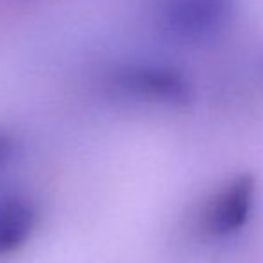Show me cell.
<instances>
[{
	"label": "cell",
	"mask_w": 263,
	"mask_h": 263,
	"mask_svg": "<svg viewBox=\"0 0 263 263\" xmlns=\"http://www.w3.org/2000/svg\"><path fill=\"white\" fill-rule=\"evenodd\" d=\"M236 0H158L156 16L165 34L177 42L204 43L231 25Z\"/></svg>",
	"instance_id": "obj_1"
},
{
	"label": "cell",
	"mask_w": 263,
	"mask_h": 263,
	"mask_svg": "<svg viewBox=\"0 0 263 263\" xmlns=\"http://www.w3.org/2000/svg\"><path fill=\"white\" fill-rule=\"evenodd\" d=\"M115 86L129 97L163 106H188L194 90L181 70L158 63H131L113 76Z\"/></svg>",
	"instance_id": "obj_2"
},
{
	"label": "cell",
	"mask_w": 263,
	"mask_h": 263,
	"mask_svg": "<svg viewBox=\"0 0 263 263\" xmlns=\"http://www.w3.org/2000/svg\"><path fill=\"white\" fill-rule=\"evenodd\" d=\"M254 183L253 176H240L226 186L213 199L204 215V229L211 236H226L238 231L247 222L254 201Z\"/></svg>",
	"instance_id": "obj_3"
},
{
	"label": "cell",
	"mask_w": 263,
	"mask_h": 263,
	"mask_svg": "<svg viewBox=\"0 0 263 263\" xmlns=\"http://www.w3.org/2000/svg\"><path fill=\"white\" fill-rule=\"evenodd\" d=\"M38 224V210L27 197H0V256L18 251L32 236Z\"/></svg>",
	"instance_id": "obj_4"
}]
</instances>
